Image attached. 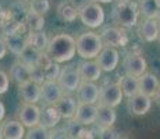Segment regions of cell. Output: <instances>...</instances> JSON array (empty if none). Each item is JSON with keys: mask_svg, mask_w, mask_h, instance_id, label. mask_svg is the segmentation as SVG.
Instances as JSON below:
<instances>
[{"mask_svg": "<svg viewBox=\"0 0 160 139\" xmlns=\"http://www.w3.org/2000/svg\"><path fill=\"white\" fill-rule=\"evenodd\" d=\"M49 139H70L64 127H56L49 131Z\"/></svg>", "mask_w": 160, "mask_h": 139, "instance_id": "obj_36", "label": "cell"}, {"mask_svg": "<svg viewBox=\"0 0 160 139\" xmlns=\"http://www.w3.org/2000/svg\"><path fill=\"white\" fill-rule=\"evenodd\" d=\"M43 71H45L46 81H56L58 77V72H60V67H58V64L53 63L48 68H43Z\"/></svg>", "mask_w": 160, "mask_h": 139, "instance_id": "obj_35", "label": "cell"}, {"mask_svg": "<svg viewBox=\"0 0 160 139\" xmlns=\"http://www.w3.org/2000/svg\"><path fill=\"white\" fill-rule=\"evenodd\" d=\"M0 139H3V132H2V127H0Z\"/></svg>", "mask_w": 160, "mask_h": 139, "instance_id": "obj_44", "label": "cell"}, {"mask_svg": "<svg viewBox=\"0 0 160 139\" xmlns=\"http://www.w3.org/2000/svg\"><path fill=\"white\" fill-rule=\"evenodd\" d=\"M8 77L13 82L18 85H22V83L31 81V67L25 66L22 61L17 60L13 63V66L10 67V72H8Z\"/></svg>", "mask_w": 160, "mask_h": 139, "instance_id": "obj_19", "label": "cell"}, {"mask_svg": "<svg viewBox=\"0 0 160 139\" xmlns=\"http://www.w3.org/2000/svg\"><path fill=\"white\" fill-rule=\"evenodd\" d=\"M158 41H159V43H160V32H159V36H158Z\"/></svg>", "mask_w": 160, "mask_h": 139, "instance_id": "obj_45", "label": "cell"}, {"mask_svg": "<svg viewBox=\"0 0 160 139\" xmlns=\"http://www.w3.org/2000/svg\"><path fill=\"white\" fill-rule=\"evenodd\" d=\"M116 121H117V113L114 109L98 104L96 124H99V127H102L103 129H110L114 125Z\"/></svg>", "mask_w": 160, "mask_h": 139, "instance_id": "obj_25", "label": "cell"}, {"mask_svg": "<svg viewBox=\"0 0 160 139\" xmlns=\"http://www.w3.org/2000/svg\"><path fill=\"white\" fill-rule=\"evenodd\" d=\"M75 46H77V54L82 60H95L104 47L99 33L96 32H84L75 38Z\"/></svg>", "mask_w": 160, "mask_h": 139, "instance_id": "obj_2", "label": "cell"}, {"mask_svg": "<svg viewBox=\"0 0 160 139\" xmlns=\"http://www.w3.org/2000/svg\"><path fill=\"white\" fill-rule=\"evenodd\" d=\"M159 32H160V28L158 25V22H156V20H143L139 25V29H138L141 39L148 43L158 41Z\"/></svg>", "mask_w": 160, "mask_h": 139, "instance_id": "obj_23", "label": "cell"}, {"mask_svg": "<svg viewBox=\"0 0 160 139\" xmlns=\"http://www.w3.org/2000/svg\"><path fill=\"white\" fill-rule=\"evenodd\" d=\"M7 46H6V42H4V38L0 35V60L4 58V56L7 54Z\"/></svg>", "mask_w": 160, "mask_h": 139, "instance_id": "obj_38", "label": "cell"}, {"mask_svg": "<svg viewBox=\"0 0 160 139\" xmlns=\"http://www.w3.org/2000/svg\"><path fill=\"white\" fill-rule=\"evenodd\" d=\"M41 93H42V100L48 106H54L60 97L64 95L63 89L56 81H45L41 85Z\"/></svg>", "mask_w": 160, "mask_h": 139, "instance_id": "obj_15", "label": "cell"}, {"mask_svg": "<svg viewBox=\"0 0 160 139\" xmlns=\"http://www.w3.org/2000/svg\"><path fill=\"white\" fill-rule=\"evenodd\" d=\"M78 18L85 27L95 29L104 22V10L99 3L87 2L78 7Z\"/></svg>", "mask_w": 160, "mask_h": 139, "instance_id": "obj_4", "label": "cell"}, {"mask_svg": "<svg viewBox=\"0 0 160 139\" xmlns=\"http://www.w3.org/2000/svg\"><path fill=\"white\" fill-rule=\"evenodd\" d=\"M18 121L25 128H32L41 124V107L38 104L22 103L18 111Z\"/></svg>", "mask_w": 160, "mask_h": 139, "instance_id": "obj_9", "label": "cell"}, {"mask_svg": "<svg viewBox=\"0 0 160 139\" xmlns=\"http://www.w3.org/2000/svg\"><path fill=\"white\" fill-rule=\"evenodd\" d=\"M27 39H28V45L32 46V47H35L36 50L46 52V49H48L49 38L43 31H38V32H29L28 31Z\"/></svg>", "mask_w": 160, "mask_h": 139, "instance_id": "obj_28", "label": "cell"}, {"mask_svg": "<svg viewBox=\"0 0 160 139\" xmlns=\"http://www.w3.org/2000/svg\"><path fill=\"white\" fill-rule=\"evenodd\" d=\"M10 88V77L3 68H0V95H4Z\"/></svg>", "mask_w": 160, "mask_h": 139, "instance_id": "obj_37", "label": "cell"}, {"mask_svg": "<svg viewBox=\"0 0 160 139\" xmlns=\"http://www.w3.org/2000/svg\"><path fill=\"white\" fill-rule=\"evenodd\" d=\"M24 139H49V129L41 124L32 127V128H28Z\"/></svg>", "mask_w": 160, "mask_h": 139, "instance_id": "obj_32", "label": "cell"}, {"mask_svg": "<svg viewBox=\"0 0 160 139\" xmlns=\"http://www.w3.org/2000/svg\"><path fill=\"white\" fill-rule=\"evenodd\" d=\"M56 82L60 85L64 93H71V92H77L79 83H81V77L78 72V66L77 64H68L60 68L58 77Z\"/></svg>", "mask_w": 160, "mask_h": 139, "instance_id": "obj_5", "label": "cell"}, {"mask_svg": "<svg viewBox=\"0 0 160 139\" xmlns=\"http://www.w3.org/2000/svg\"><path fill=\"white\" fill-rule=\"evenodd\" d=\"M4 116H6V107H4V104H3V102L0 100V122L3 121Z\"/></svg>", "mask_w": 160, "mask_h": 139, "instance_id": "obj_39", "label": "cell"}, {"mask_svg": "<svg viewBox=\"0 0 160 139\" xmlns=\"http://www.w3.org/2000/svg\"><path fill=\"white\" fill-rule=\"evenodd\" d=\"M24 24H25L27 29H28L29 32H38V31L43 29L45 17L28 10V13H27V15H25V20H24Z\"/></svg>", "mask_w": 160, "mask_h": 139, "instance_id": "obj_29", "label": "cell"}, {"mask_svg": "<svg viewBox=\"0 0 160 139\" xmlns=\"http://www.w3.org/2000/svg\"><path fill=\"white\" fill-rule=\"evenodd\" d=\"M152 107V99L145 96L142 93H138L127 100V109L131 116L141 117L148 114V111Z\"/></svg>", "mask_w": 160, "mask_h": 139, "instance_id": "obj_12", "label": "cell"}, {"mask_svg": "<svg viewBox=\"0 0 160 139\" xmlns=\"http://www.w3.org/2000/svg\"><path fill=\"white\" fill-rule=\"evenodd\" d=\"M64 128H66L70 139H78L79 134H81L82 129H84V125H81L79 122H77L75 120L71 118V120H67V124Z\"/></svg>", "mask_w": 160, "mask_h": 139, "instance_id": "obj_33", "label": "cell"}, {"mask_svg": "<svg viewBox=\"0 0 160 139\" xmlns=\"http://www.w3.org/2000/svg\"><path fill=\"white\" fill-rule=\"evenodd\" d=\"M42 52L36 50L35 47H32V46H27L25 49H24V52L20 54V57H18V60L22 61L25 66L28 67H35L36 64H38V60H39V56H41Z\"/></svg>", "mask_w": 160, "mask_h": 139, "instance_id": "obj_30", "label": "cell"}, {"mask_svg": "<svg viewBox=\"0 0 160 139\" xmlns=\"http://www.w3.org/2000/svg\"><path fill=\"white\" fill-rule=\"evenodd\" d=\"M99 104L106 107H117L122 100V92L120 89L118 83L112 81H104L102 86H99Z\"/></svg>", "mask_w": 160, "mask_h": 139, "instance_id": "obj_6", "label": "cell"}, {"mask_svg": "<svg viewBox=\"0 0 160 139\" xmlns=\"http://www.w3.org/2000/svg\"><path fill=\"white\" fill-rule=\"evenodd\" d=\"M117 3H128V2H131V0H116Z\"/></svg>", "mask_w": 160, "mask_h": 139, "instance_id": "obj_43", "label": "cell"}, {"mask_svg": "<svg viewBox=\"0 0 160 139\" xmlns=\"http://www.w3.org/2000/svg\"><path fill=\"white\" fill-rule=\"evenodd\" d=\"M158 3H159V6H160V0H158Z\"/></svg>", "mask_w": 160, "mask_h": 139, "instance_id": "obj_47", "label": "cell"}, {"mask_svg": "<svg viewBox=\"0 0 160 139\" xmlns=\"http://www.w3.org/2000/svg\"><path fill=\"white\" fill-rule=\"evenodd\" d=\"M96 116H98V104L78 103V107H77V111L74 114L72 120H75L81 125L87 127V125H92L96 122Z\"/></svg>", "mask_w": 160, "mask_h": 139, "instance_id": "obj_16", "label": "cell"}, {"mask_svg": "<svg viewBox=\"0 0 160 139\" xmlns=\"http://www.w3.org/2000/svg\"><path fill=\"white\" fill-rule=\"evenodd\" d=\"M46 53L50 56V58L56 64L71 61L77 54L75 38L70 33H56L49 39Z\"/></svg>", "mask_w": 160, "mask_h": 139, "instance_id": "obj_1", "label": "cell"}, {"mask_svg": "<svg viewBox=\"0 0 160 139\" xmlns=\"http://www.w3.org/2000/svg\"><path fill=\"white\" fill-rule=\"evenodd\" d=\"M60 121H61V117L54 106H48V104H45L41 109V125H43L49 131L56 128Z\"/></svg>", "mask_w": 160, "mask_h": 139, "instance_id": "obj_26", "label": "cell"}, {"mask_svg": "<svg viewBox=\"0 0 160 139\" xmlns=\"http://www.w3.org/2000/svg\"><path fill=\"white\" fill-rule=\"evenodd\" d=\"M138 10H139V14L145 17V20H155L160 10V6L158 0H139Z\"/></svg>", "mask_w": 160, "mask_h": 139, "instance_id": "obj_27", "label": "cell"}, {"mask_svg": "<svg viewBox=\"0 0 160 139\" xmlns=\"http://www.w3.org/2000/svg\"><path fill=\"white\" fill-rule=\"evenodd\" d=\"M122 67H124L125 74L139 78L141 75H143V74L146 72L148 61H146V58L141 53H138V52H128V53L124 56Z\"/></svg>", "mask_w": 160, "mask_h": 139, "instance_id": "obj_7", "label": "cell"}, {"mask_svg": "<svg viewBox=\"0 0 160 139\" xmlns=\"http://www.w3.org/2000/svg\"><path fill=\"white\" fill-rule=\"evenodd\" d=\"M57 17L64 22H74L78 18V6L74 0H61L57 4Z\"/></svg>", "mask_w": 160, "mask_h": 139, "instance_id": "obj_21", "label": "cell"}, {"mask_svg": "<svg viewBox=\"0 0 160 139\" xmlns=\"http://www.w3.org/2000/svg\"><path fill=\"white\" fill-rule=\"evenodd\" d=\"M95 61L98 63L99 68L102 70V72H110V71H114L116 67L120 63V53L118 50L114 47H109V46H104L102 49V52L99 53Z\"/></svg>", "mask_w": 160, "mask_h": 139, "instance_id": "obj_11", "label": "cell"}, {"mask_svg": "<svg viewBox=\"0 0 160 139\" xmlns=\"http://www.w3.org/2000/svg\"><path fill=\"white\" fill-rule=\"evenodd\" d=\"M22 2H31V0H22Z\"/></svg>", "mask_w": 160, "mask_h": 139, "instance_id": "obj_46", "label": "cell"}, {"mask_svg": "<svg viewBox=\"0 0 160 139\" xmlns=\"http://www.w3.org/2000/svg\"><path fill=\"white\" fill-rule=\"evenodd\" d=\"M155 100H156V103L160 104V82L158 86V91H156V93H155Z\"/></svg>", "mask_w": 160, "mask_h": 139, "instance_id": "obj_40", "label": "cell"}, {"mask_svg": "<svg viewBox=\"0 0 160 139\" xmlns=\"http://www.w3.org/2000/svg\"><path fill=\"white\" fill-rule=\"evenodd\" d=\"M99 92L100 89L96 82L82 81L77 89V102L82 104H98Z\"/></svg>", "mask_w": 160, "mask_h": 139, "instance_id": "obj_10", "label": "cell"}, {"mask_svg": "<svg viewBox=\"0 0 160 139\" xmlns=\"http://www.w3.org/2000/svg\"><path fill=\"white\" fill-rule=\"evenodd\" d=\"M138 82H139V93L145 95L148 97H155V93L158 91L159 86V79L158 77L153 72H145L143 75H141L138 78Z\"/></svg>", "mask_w": 160, "mask_h": 139, "instance_id": "obj_20", "label": "cell"}, {"mask_svg": "<svg viewBox=\"0 0 160 139\" xmlns=\"http://www.w3.org/2000/svg\"><path fill=\"white\" fill-rule=\"evenodd\" d=\"M50 7H52L50 0H31L28 10L39 15H45L50 11Z\"/></svg>", "mask_w": 160, "mask_h": 139, "instance_id": "obj_31", "label": "cell"}, {"mask_svg": "<svg viewBox=\"0 0 160 139\" xmlns=\"http://www.w3.org/2000/svg\"><path fill=\"white\" fill-rule=\"evenodd\" d=\"M114 21L120 28H132L138 24L139 18V10H138V3L128 2V3H117L113 10Z\"/></svg>", "mask_w": 160, "mask_h": 139, "instance_id": "obj_3", "label": "cell"}, {"mask_svg": "<svg viewBox=\"0 0 160 139\" xmlns=\"http://www.w3.org/2000/svg\"><path fill=\"white\" fill-rule=\"evenodd\" d=\"M78 72L81 81L85 82H96L102 77V70L99 68L95 60H81L78 64Z\"/></svg>", "mask_w": 160, "mask_h": 139, "instance_id": "obj_14", "label": "cell"}, {"mask_svg": "<svg viewBox=\"0 0 160 139\" xmlns=\"http://www.w3.org/2000/svg\"><path fill=\"white\" fill-rule=\"evenodd\" d=\"M3 139H24L25 138V127L18 120H6L2 125Z\"/></svg>", "mask_w": 160, "mask_h": 139, "instance_id": "obj_18", "label": "cell"}, {"mask_svg": "<svg viewBox=\"0 0 160 139\" xmlns=\"http://www.w3.org/2000/svg\"><path fill=\"white\" fill-rule=\"evenodd\" d=\"M117 83H118L120 89H121V92H122V96H125L127 99H130V97L139 93V82H138L137 77L124 74V75L120 77Z\"/></svg>", "mask_w": 160, "mask_h": 139, "instance_id": "obj_24", "label": "cell"}, {"mask_svg": "<svg viewBox=\"0 0 160 139\" xmlns=\"http://www.w3.org/2000/svg\"><path fill=\"white\" fill-rule=\"evenodd\" d=\"M54 107L60 114L61 120H71L74 118V114H75L77 107H78V102H77L75 96L70 93H64L60 97V100L54 104Z\"/></svg>", "mask_w": 160, "mask_h": 139, "instance_id": "obj_17", "label": "cell"}, {"mask_svg": "<svg viewBox=\"0 0 160 139\" xmlns=\"http://www.w3.org/2000/svg\"><path fill=\"white\" fill-rule=\"evenodd\" d=\"M100 39H102L104 46L109 47H120V46H125L128 43V35L122 28L120 27H106L99 33Z\"/></svg>", "mask_w": 160, "mask_h": 139, "instance_id": "obj_8", "label": "cell"}, {"mask_svg": "<svg viewBox=\"0 0 160 139\" xmlns=\"http://www.w3.org/2000/svg\"><path fill=\"white\" fill-rule=\"evenodd\" d=\"M91 2H95V3H99V4H102V3H110V2H113V0H91Z\"/></svg>", "mask_w": 160, "mask_h": 139, "instance_id": "obj_41", "label": "cell"}, {"mask_svg": "<svg viewBox=\"0 0 160 139\" xmlns=\"http://www.w3.org/2000/svg\"><path fill=\"white\" fill-rule=\"evenodd\" d=\"M31 81L38 83V85H42V83L46 81L43 68H41V67H38V66L31 67Z\"/></svg>", "mask_w": 160, "mask_h": 139, "instance_id": "obj_34", "label": "cell"}, {"mask_svg": "<svg viewBox=\"0 0 160 139\" xmlns=\"http://www.w3.org/2000/svg\"><path fill=\"white\" fill-rule=\"evenodd\" d=\"M18 96L22 100V103H29V104H36L38 102L42 100V93H41V85L28 81L22 85H18Z\"/></svg>", "mask_w": 160, "mask_h": 139, "instance_id": "obj_13", "label": "cell"}, {"mask_svg": "<svg viewBox=\"0 0 160 139\" xmlns=\"http://www.w3.org/2000/svg\"><path fill=\"white\" fill-rule=\"evenodd\" d=\"M27 35H28V32L4 36V42H6V46H7V50H10V53H13V54L17 56V57H20V54L24 52V49L28 46Z\"/></svg>", "mask_w": 160, "mask_h": 139, "instance_id": "obj_22", "label": "cell"}, {"mask_svg": "<svg viewBox=\"0 0 160 139\" xmlns=\"http://www.w3.org/2000/svg\"><path fill=\"white\" fill-rule=\"evenodd\" d=\"M156 22H158V25H159V28H160V10H159V13H158V15H156Z\"/></svg>", "mask_w": 160, "mask_h": 139, "instance_id": "obj_42", "label": "cell"}]
</instances>
